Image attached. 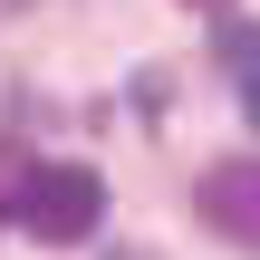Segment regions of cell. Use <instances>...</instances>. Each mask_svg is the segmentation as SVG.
<instances>
[{"label": "cell", "instance_id": "2", "mask_svg": "<svg viewBox=\"0 0 260 260\" xmlns=\"http://www.w3.org/2000/svg\"><path fill=\"white\" fill-rule=\"evenodd\" d=\"M193 212H203L222 241L260 251V154H232V164H212V174L193 183Z\"/></svg>", "mask_w": 260, "mask_h": 260}, {"label": "cell", "instance_id": "3", "mask_svg": "<svg viewBox=\"0 0 260 260\" xmlns=\"http://www.w3.org/2000/svg\"><path fill=\"white\" fill-rule=\"evenodd\" d=\"M222 48H232V68H241V106H251V125H260V39H251V29H232Z\"/></svg>", "mask_w": 260, "mask_h": 260}, {"label": "cell", "instance_id": "4", "mask_svg": "<svg viewBox=\"0 0 260 260\" xmlns=\"http://www.w3.org/2000/svg\"><path fill=\"white\" fill-rule=\"evenodd\" d=\"M19 174H29V154H19V145H0V183H10V193H19Z\"/></svg>", "mask_w": 260, "mask_h": 260}, {"label": "cell", "instance_id": "1", "mask_svg": "<svg viewBox=\"0 0 260 260\" xmlns=\"http://www.w3.org/2000/svg\"><path fill=\"white\" fill-rule=\"evenodd\" d=\"M96 212H106L96 164H29L19 193H10V222H19L29 241H48V251H77V241L96 232Z\"/></svg>", "mask_w": 260, "mask_h": 260}, {"label": "cell", "instance_id": "5", "mask_svg": "<svg viewBox=\"0 0 260 260\" xmlns=\"http://www.w3.org/2000/svg\"><path fill=\"white\" fill-rule=\"evenodd\" d=\"M193 10H232V0H193Z\"/></svg>", "mask_w": 260, "mask_h": 260}]
</instances>
